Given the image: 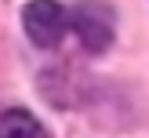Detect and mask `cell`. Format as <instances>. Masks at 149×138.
<instances>
[{
  "label": "cell",
  "mask_w": 149,
  "mask_h": 138,
  "mask_svg": "<svg viewBox=\"0 0 149 138\" xmlns=\"http://www.w3.org/2000/svg\"><path fill=\"white\" fill-rule=\"evenodd\" d=\"M69 26H73V33L80 36V44H84L91 55H98L116 36V15H113V7H109L106 0H80V4L73 7V15H69Z\"/></svg>",
  "instance_id": "6da1fadb"
},
{
  "label": "cell",
  "mask_w": 149,
  "mask_h": 138,
  "mask_svg": "<svg viewBox=\"0 0 149 138\" xmlns=\"http://www.w3.org/2000/svg\"><path fill=\"white\" fill-rule=\"evenodd\" d=\"M22 26L36 47H58L65 26H69V15L58 0H33L22 11Z\"/></svg>",
  "instance_id": "7a4b0ae2"
},
{
  "label": "cell",
  "mask_w": 149,
  "mask_h": 138,
  "mask_svg": "<svg viewBox=\"0 0 149 138\" xmlns=\"http://www.w3.org/2000/svg\"><path fill=\"white\" fill-rule=\"evenodd\" d=\"M0 138H47V135L26 109H7L0 113Z\"/></svg>",
  "instance_id": "3957f363"
}]
</instances>
